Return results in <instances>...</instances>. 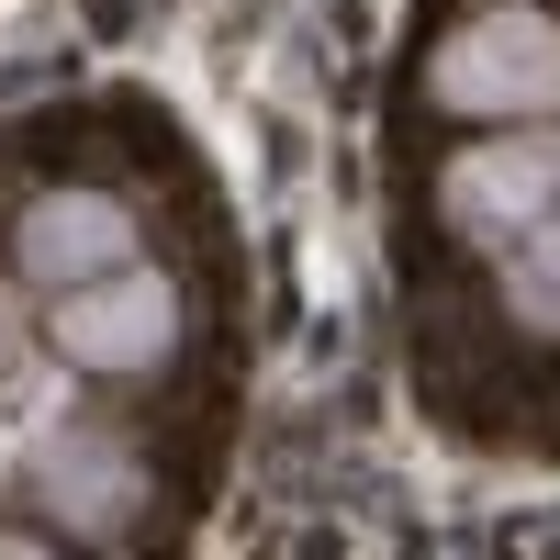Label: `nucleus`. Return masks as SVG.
<instances>
[{
	"label": "nucleus",
	"instance_id": "obj_1",
	"mask_svg": "<svg viewBox=\"0 0 560 560\" xmlns=\"http://www.w3.org/2000/svg\"><path fill=\"white\" fill-rule=\"evenodd\" d=\"M427 113L448 124H549L560 113V12L482 0L427 45Z\"/></svg>",
	"mask_w": 560,
	"mask_h": 560
},
{
	"label": "nucleus",
	"instance_id": "obj_2",
	"mask_svg": "<svg viewBox=\"0 0 560 560\" xmlns=\"http://www.w3.org/2000/svg\"><path fill=\"white\" fill-rule=\"evenodd\" d=\"M191 337V303H179V280L135 247L124 269L102 280H68V292H45V348H57L79 382H158Z\"/></svg>",
	"mask_w": 560,
	"mask_h": 560
},
{
	"label": "nucleus",
	"instance_id": "obj_3",
	"mask_svg": "<svg viewBox=\"0 0 560 560\" xmlns=\"http://www.w3.org/2000/svg\"><path fill=\"white\" fill-rule=\"evenodd\" d=\"M549 202H560V113L549 124H459V147L427 179L438 236L471 247V258H493L504 236H527Z\"/></svg>",
	"mask_w": 560,
	"mask_h": 560
},
{
	"label": "nucleus",
	"instance_id": "obj_4",
	"mask_svg": "<svg viewBox=\"0 0 560 560\" xmlns=\"http://www.w3.org/2000/svg\"><path fill=\"white\" fill-rule=\"evenodd\" d=\"M147 493H158V471H147V448H135L113 415H57L34 448H23V504H34V527L45 538H135L147 527Z\"/></svg>",
	"mask_w": 560,
	"mask_h": 560
},
{
	"label": "nucleus",
	"instance_id": "obj_5",
	"mask_svg": "<svg viewBox=\"0 0 560 560\" xmlns=\"http://www.w3.org/2000/svg\"><path fill=\"white\" fill-rule=\"evenodd\" d=\"M135 247H147V224H135V202L102 191V179H57V191H34V202L12 213V236H0V258H12L23 292L102 280V269H124Z\"/></svg>",
	"mask_w": 560,
	"mask_h": 560
},
{
	"label": "nucleus",
	"instance_id": "obj_6",
	"mask_svg": "<svg viewBox=\"0 0 560 560\" xmlns=\"http://www.w3.org/2000/svg\"><path fill=\"white\" fill-rule=\"evenodd\" d=\"M493 303H504V325H516V337L560 348V202L527 224V236L493 247Z\"/></svg>",
	"mask_w": 560,
	"mask_h": 560
}]
</instances>
